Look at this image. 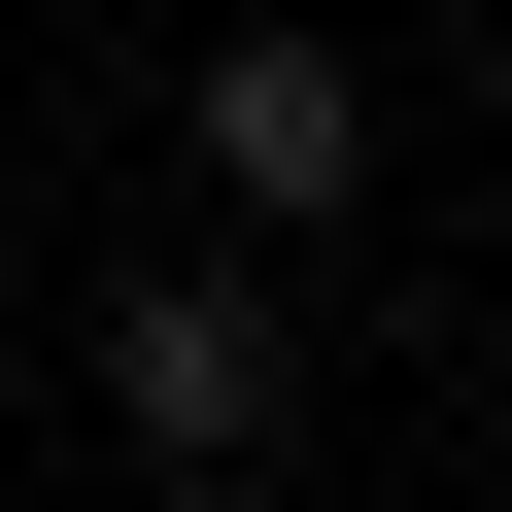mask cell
<instances>
[{"label": "cell", "mask_w": 512, "mask_h": 512, "mask_svg": "<svg viewBox=\"0 0 512 512\" xmlns=\"http://www.w3.org/2000/svg\"><path fill=\"white\" fill-rule=\"evenodd\" d=\"M103 444H137V478H274V444H308V342H274V239H239V274L171 239V274L103 308Z\"/></svg>", "instance_id": "1"}, {"label": "cell", "mask_w": 512, "mask_h": 512, "mask_svg": "<svg viewBox=\"0 0 512 512\" xmlns=\"http://www.w3.org/2000/svg\"><path fill=\"white\" fill-rule=\"evenodd\" d=\"M171 137H205V239H342V205H376V69H342V35H274V0L205 35V103H171Z\"/></svg>", "instance_id": "2"}]
</instances>
